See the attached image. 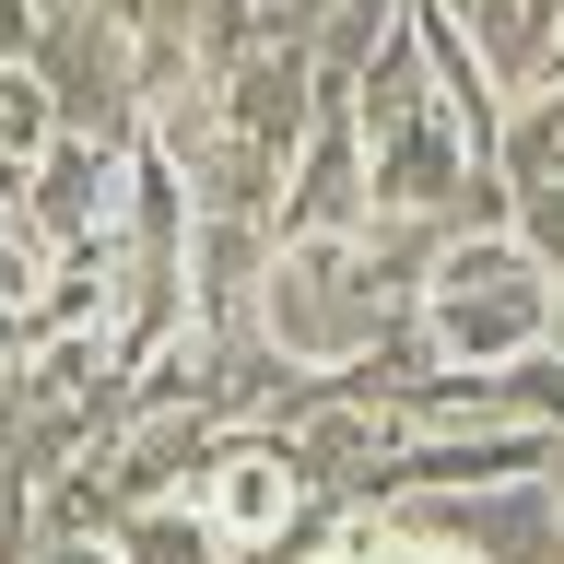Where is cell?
<instances>
[{"mask_svg":"<svg viewBox=\"0 0 564 564\" xmlns=\"http://www.w3.org/2000/svg\"><path fill=\"white\" fill-rule=\"evenodd\" d=\"M447 224H412V212H365V236H282L271 282H259V329L282 341V365H365V352L412 317L423 271H435Z\"/></svg>","mask_w":564,"mask_h":564,"instance_id":"obj_1","label":"cell"},{"mask_svg":"<svg viewBox=\"0 0 564 564\" xmlns=\"http://www.w3.org/2000/svg\"><path fill=\"white\" fill-rule=\"evenodd\" d=\"M553 306H564V282L518 247V224H470V236H447L435 271H423V294H412L435 365H470V377L529 365V352L553 341Z\"/></svg>","mask_w":564,"mask_h":564,"instance_id":"obj_2","label":"cell"},{"mask_svg":"<svg viewBox=\"0 0 564 564\" xmlns=\"http://www.w3.org/2000/svg\"><path fill=\"white\" fill-rule=\"evenodd\" d=\"M35 83H47V118H59L70 141H106V153L141 141V35L118 24L106 0H59V12H47Z\"/></svg>","mask_w":564,"mask_h":564,"instance_id":"obj_3","label":"cell"},{"mask_svg":"<svg viewBox=\"0 0 564 564\" xmlns=\"http://www.w3.org/2000/svg\"><path fill=\"white\" fill-rule=\"evenodd\" d=\"M188 506L212 518V541H224V564H271L294 529L317 518L306 470H294V447H282L271 423H224L212 435V458L188 470Z\"/></svg>","mask_w":564,"mask_h":564,"instance_id":"obj_4","label":"cell"},{"mask_svg":"<svg viewBox=\"0 0 564 564\" xmlns=\"http://www.w3.org/2000/svg\"><path fill=\"white\" fill-rule=\"evenodd\" d=\"M377 518H400L412 541H435V553H470V564H564L553 470L470 482V494H400V506H377Z\"/></svg>","mask_w":564,"mask_h":564,"instance_id":"obj_5","label":"cell"},{"mask_svg":"<svg viewBox=\"0 0 564 564\" xmlns=\"http://www.w3.org/2000/svg\"><path fill=\"white\" fill-rule=\"evenodd\" d=\"M377 212V176H365V118L352 95H317L294 165H282V236H365Z\"/></svg>","mask_w":564,"mask_h":564,"instance_id":"obj_6","label":"cell"},{"mask_svg":"<svg viewBox=\"0 0 564 564\" xmlns=\"http://www.w3.org/2000/svg\"><path fill=\"white\" fill-rule=\"evenodd\" d=\"M118 176H130V153H106V141H47L24 165V224L59 259H106V236H118Z\"/></svg>","mask_w":564,"mask_h":564,"instance_id":"obj_7","label":"cell"},{"mask_svg":"<svg viewBox=\"0 0 564 564\" xmlns=\"http://www.w3.org/2000/svg\"><path fill=\"white\" fill-rule=\"evenodd\" d=\"M212 106H224V130H247L259 153L294 165V141H306V118H317V59H306V35H247L236 59L212 70Z\"/></svg>","mask_w":564,"mask_h":564,"instance_id":"obj_8","label":"cell"},{"mask_svg":"<svg viewBox=\"0 0 564 564\" xmlns=\"http://www.w3.org/2000/svg\"><path fill=\"white\" fill-rule=\"evenodd\" d=\"M271 247H282L271 212H200L188 224V329H247L259 282H271Z\"/></svg>","mask_w":564,"mask_h":564,"instance_id":"obj_9","label":"cell"},{"mask_svg":"<svg viewBox=\"0 0 564 564\" xmlns=\"http://www.w3.org/2000/svg\"><path fill=\"white\" fill-rule=\"evenodd\" d=\"M106 553L118 564H224V541H212V518L188 494H165V506H130V518L106 529Z\"/></svg>","mask_w":564,"mask_h":564,"instance_id":"obj_10","label":"cell"},{"mask_svg":"<svg viewBox=\"0 0 564 564\" xmlns=\"http://www.w3.org/2000/svg\"><path fill=\"white\" fill-rule=\"evenodd\" d=\"M47 282H59V247L35 236L24 200H12V212H0V306H35V317H47Z\"/></svg>","mask_w":564,"mask_h":564,"instance_id":"obj_11","label":"cell"},{"mask_svg":"<svg viewBox=\"0 0 564 564\" xmlns=\"http://www.w3.org/2000/svg\"><path fill=\"white\" fill-rule=\"evenodd\" d=\"M59 141V118H47V83H35V59H0V153H47Z\"/></svg>","mask_w":564,"mask_h":564,"instance_id":"obj_12","label":"cell"},{"mask_svg":"<svg viewBox=\"0 0 564 564\" xmlns=\"http://www.w3.org/2000/svg\"><path fill=\"white\" fill-rule=\"evenodd\" d=\"M506 224H518V247L564 282V176H541V188H506Z\"/></svg>","mask_w":564,"mask_h":564,"instance_id":"obj_13","label":"cell"},{"mask_svg":"<svg viewBox=\"0 0 564 564\" xmlns=\"http://www.w3.org/2000/svg\"><path fill=\"white\" fill-rule=\"evenodd\" d=\"M47 553V529H35V482L24 470H0V564H35Z\"/></svg>","mask_w":564,"mask_h":564,"instance_id":"obj_14","label":"cell"},{"mask_svg":"<svg viewBox=\"0 0 564 564\" xmlns=\"http://www.w3.org/2000/svg\"><path fill=\"white\" fill-rule=\"evenodd\" d=\"M35 35H47V0H0V59H35Z\"/></svg>","mask_w":564,"mask_h":564,"instance_id":"obj_15","label":"cell"},{"mask_svg":"<svg viewBox=\"0 0 564 564\" xmlns=\"http://www.w3.org/2000/svg\"><path fill=\"white\" fill-rule=\"evenodd\" d=\"M35 341H47V317H35V306H0V365H35Z\"/></svg>","mask_w":564,"mask_h":564,"instance_id":"obj_16","label":"cell"},{"mask_svg":"<svg viewBox=\"0 0 564 564\" xmlns=\"http://www.w3.org/2000/svg\"><path fill=\"white\" fill-rule=\"evenodd\" d=\"M47 564H118L106 541H47Z\"/></svg>","mask_w":564,"mask_h":564,"instance_id":"obj_17","label":"cell"},{"mask_svg":"<svg viewBox=\"0 0 564 564\" xmlns=\"http://www.w3.org/2000/svg\"><path fill=\"white\" fill-rule=\"evenodd\" d=\"M12 200H24V153H0V212H12Z\"/></svg>","mask_w":564,"mask_h":564,"instance_id":"obj_18","label":"cell"},{"mask_svg":"<svg viewBox=\"0 0 564 564\" xmlns=\"http://www.w3.org/2000/svg\"><path fill=\"white\" fill-rule=\"evenodd\" d=\"M553 518H564V447H553Z\"/></svg>","mask_w":564,"mask_h":564,"instance_id":"obj_19","label":"cell"},{"mask_svg":"<svg viewBox=\"0 0 564 564\" xmlns=\"http://www.w3.org/2000/svg\"><path fill=\"white\" fill-rule=\"evenodd\" d=\"M47 12H59V0H47Z\"/></svg>","mask_w":564,"mask_h":564,"instance_id":"obj_20","label":"cell"},{"mask_svg":"<svg viewBox=\"0 0 564 564\" xmlns=\"http://www.w3.org/2000/svg\"><path fill=\"white\" fill-rule=\"evenodd\" d=\"M35 564H47V553H35Z\"/></svg>","mask_w":564,"mask_h":564,"instance_id":"obj_21","label":"cell"}]
</instances>
